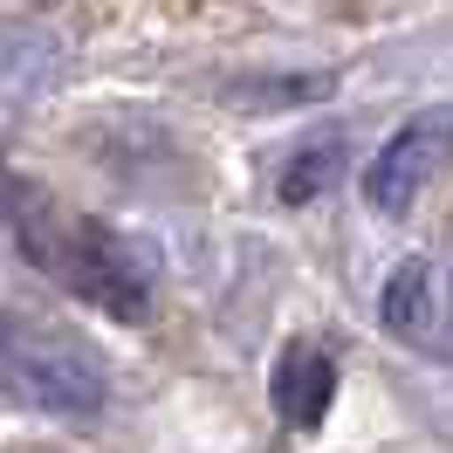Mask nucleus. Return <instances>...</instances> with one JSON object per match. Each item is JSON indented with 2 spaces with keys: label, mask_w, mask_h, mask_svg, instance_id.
I'll return each instance as SVG.
<instances>
[{
  "label": "nucleus",
  "mask_w": 453,
  "mask_h": 453,
  "mask_svg": "<svg viewBox=\"0 0 453 453\" xmlns=\"http://www.w3.org/2000/svg\"><path fill=\"white\" fill-rule=\"evenodd\" d=\"M0 220H7V234L21 241V255L42 275H56L62 288L89 296L96 310H111V316H144L151 275H144V261L117 241L111 226H96L83 213L56 206V199H42L21 179H0Z\"/></svg>",
  "instance_id": "1"
},
{
  "label": "nucleus",
  "mask_w": 453,
  "mask_h": 453,
  "mask_svg": "<svg viewBox=\"0 0 453 453\" xmlns=\"http://www.w3.org/2000/svg\"><path fill=\"white\" fill-rule=\"evenodd\" d=\"M0 385L14 398H28L42 412H96L104 405V371L76 337L35 330L21 316H0Z\"/></svg>",
  "instance_id": "2"
},
{
  "label": "nucleus",
  "mask_w": 453,
  "mask_h": 453,
  "mask_svg": "<svg viewBox=\"0 0 453 453\" xmlns=\"http://www.w3.org/2000/svg\"><path fill=\"white\" fill-rule=\"evenodd\" d=\"M453 158V111H419L405 131L385 138V151L365 172V199L378 213H405L412 199L440 179V165Z\"/></svg>",
  "instance_id": "3"
},
{
  "label": "nucleus",
  "mask_w": 453,
  "mask_h": 453,
  "mask_svg": "<svg viewBox=\"0 0 453 453\" xmlns=\"http://www.w3.org/2000/svg\"><path fill=\"white\" fill-rule=\"evenodd\" d=\"M268 392H275V412L288 426H316L330 412V398H337V357L323 343H288L282 357H275Z\"/></svg>",
  "instance_id": "4"
},
{
  "label": "nucleus",
  "mask_w": 453,
  "mask_h": 453,
  "mask_svg": "<svg viewBox=\"0 0 453 453\" xmlns=\"http://www.w3.org/2000/svg\"><path fill=\"white\" fill-rule=\"evenodd\" d=\"M426 310H433V296H426V261H405L392 282H385L378 316H385L392 337H426Z\"/></svg>",
  "instance_id": "5"
},
{
  "label": "nucleus",
  "mask_w": 453,
  "mask_h": 453,
  "mask_svg": "<svg viewBox=\"0 0 453 453\" xmlns=\"http://www.w3.org/2000/svg\"><path fill=\"white\" fill-rule=\"evenodd\" d=\"M337 172H343V144H337V138L303 144V151L282 165V199H316L330 179H337Z\"/></svg>",
  "instance_id": "6"
}]
</instances>
